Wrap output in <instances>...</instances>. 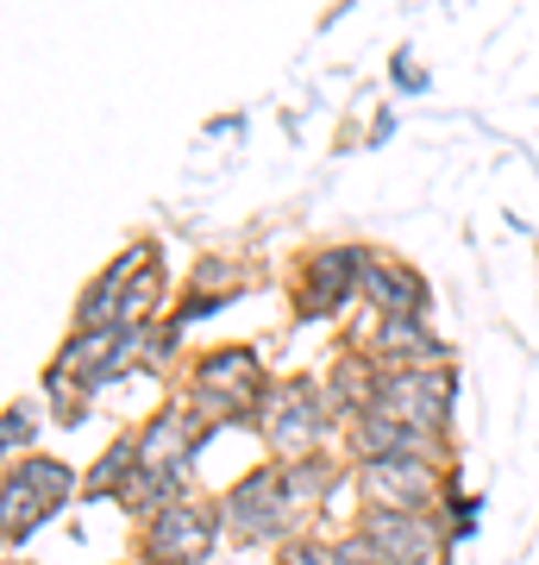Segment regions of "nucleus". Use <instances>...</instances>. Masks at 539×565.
I'll return each instance as SVG.
<instances>
[{
  "label": "nucleus",
  "instance_id": "nucleus-19",
  "mask_svg": "<svg viewBox=\"0 0 539 565\" xmlns=\"http://www.w3.org/2000/svg\"><path fill=\"white\" fill-rule=\"evenodd\" d=\"M333 559H339V565H396L377 541H370V534H364V527H345L339 541H333Z\"/></svg>",
  "mask_w": 539,
  "mask_h": 565
},
{
  "label": "nucleus",
  "instance_id": "nucleus-22",
  "mask_svg": "<svg viewBox=\"0 0 539 565\" xmlns=\"http://www.w3.org/2000/svg\"><path fill=\"white\" fill-rule=\"evenodd\" d=\"M7 565H32V559H20V553H7Z\"/></svg>",
  "mask_w": 539,
  "mask_h": 565
},
{
  "label": "nucleus",
  "instance_id": "nucleus-21",
  "mask_svg": "<svg viewBox=\"0 0 539 565\" xmlns=\"http://www.w3.org/2000/svg\"><path fill=\"white\" fill-rule=\"evenodd\" d=\"M389 76H396V88H408V95H420V88H427V76H420L414 51H396V63H389Z\"/></svg>",
  "mask_w": 539,
  "mask_h": 565
},
{
  "label": "nucleus",
  "instance_id": "nucleus-20",
  "mask_svg": "<svg viewBox=\"0 0 539 565\" xmlns=\"http://www.w3.org/2000/svg\"><path fill=\"white\" fill-rule=\"evenodd\" d=\"M277 565H339V559H333V541H289L277 546Z\"/></svg>",
  "mask_w": 539,
  "mask_h": 565
},
{
  "label": "nucleus",
  "instance_id": "nucleus-13",
  "mask_svg": "<svg viewBox=\"0 0 539 565\" xmlns=\"http://www.w3.org/2000/svg\"><path fill=\"white\" fill-rule=\"evenodd\" d=\"M282 484H289V503H295V515H314V509L345 484V465L326 459V452H308V459H289V465H282Z\"/></svg>",
  "mask_w": 539,
  "mask_h": 565
},
{
  "label": "nucleus",
  "instance_id": "nucleus-1",
  "mask_svg": "<svg viewBox=\"0 0 539 565\" xmlns=\"http://www.w3.org/2000/svg\"><path fill=\"white\" fill-rule=\"evenodd\" d=\"M220 527L239 546H289L295 541V503L282 484V465L263 459L251 471H239L220 497Z\"/></svg>",
  "mask_w": 539,
  "mask_h": 565
},
{
  "label": "nucleus",
  "instance_id": "nucleus-7",
  "mask_svg": "<svg viewBox=\"0 0 539 565\" xmlns=\"http://www.w3.org/2000/svg\"><path fill=\"white\" fill-rule=\"evenodd\" d=\"M364 490V503L377 509H433L452 490L459 465H433V459H370L352 471Z\"/></svg>",
  "mask_w": 539,
  "mask_h": 565
},
{
  "label": "nucleus",
  "instance_id": "nucleus-16",
  "mask_svg": "<svg viewBox=\"0 0 539 565\" xmlns=\"http://www.w3.org/2000/svg\"><path fill=\"white\" fill-rule=\"evenodd\" d=\"M44 403H25V396H13V403L0 408V452H7V465H20L39 452V434L51 415H39Z\"/></svg>",
  "mask_w": 539,
  "mask_h": 565
},
{
  "label": "nucleus",
  "instance_id": "nucleus-12",
  "mask_svg": "<svg viewBox=\"0 0 539 565\" xmlns=\"http://www.w3.org/2000/svg\"><path fill=\"white\" fill-rule=\"evenodd\" d=\"M144 471V452H139V427H126V434H114L107 440V452H100L88 471H82V497L88 503H120L126 484Z\"/></svg>",
  "mask_w": 539,
  "mask_h": 565
},
{
  "label": "nucleus",
  "instance_id": "nucleus-15",
  "mask_svg": "<svg viewBox=\"0 0 539 565\" xmlns=\"http://www.w3.org/2000/svg\"><path fill=\"white\" fill-rule=\"evenodd\" d=\"M25 478V490L39 497L44 509H69L82 497V484H76V465H63V459H51V452H32V459H20L13 465Z\"/></svg>",
  "mask_w": 539,
  "mask_h": 565
},
{
  "label": "nucleus",
  "instance_id": "nucleus-4",
  "mask_svg": "<svg viewBox=\"0 0 539 565\" xmlns=\"http://www.w3.org/2000/svg\"><path fill=\"white\" fill-rule=\"evenodd\" d=\"M452 408H459V371L440 364V371H382L377 403L364 415H389V422L452 434Z\"/></svg>",
  "mask_w": 539,
  "mask_h": 565
},
{
  "label": "nucleus",
  "instance_id": "nucleus-14",
  "mask_svg": "<svg viewBox=\"0 0 539 565\" xmlns=\"http://www.w3.org/2000/svg\"><path fill=\"white\" fill-rule=\"evenodd\" d=\"M51 515H57V509H44L39 497L25 490L20 471L7 465V478H0V527H7V553H25V541H32Z\"/></svg>",
  "mask_w": 539,
  "mask_h": 565
},
{
  "label": "nucleus",
  "instance_id": "nucleus-11",
  "mask_svg": "<svg viewBox=\"0 0 539 565\" xmlns=\"http://www.w3.org/2000/svg\"><path fill=\"white\" fill-rule=\"evenodd\" d=\"M69 377H76L88 396L107 384H120L126 377V327H95V333H82V327H69V340L57 345V359Z\"/></svg>",
  "mask_w": 539,
  "mask_h": 565
},
{
  "label": "nucleus",
  "instance_id": "nucleus-9",
  "mask_svg": "<svg viewBox=\"0 0 539 565\" xmlns=\"http://www.w3.org/2000/svg\"><path fill=\"white\" fill-rule=\"evenodd\" d=\"M352 527H364L396 565H433L445 553V534H440V515H433V509H377V503H364Z\"/></svg>",
  "mask_w": 539,
  "mask_h": 565
},
{
  "label": "nucleus",
  "instance_id": "nucleus-17",
  "mask_svg": "<svg viewBox=\"0 0 539 565\" xmlns=\"http://www.w3.org/2000/svg\"><path fill=\"white\" fill-rule=\"evenodd\" d=\"M88 403H95V396H88L63 364H44V408H51V422H57V427H82V422H88Z\"/></svg>",
  "mask_w": 539,
  "mask_h": 565
},
{
  "label": "nucleus",
  "instance_id": "nucleus-5",
  "mask_svg": "<svg viewBox=\"0 0 539 565\" xmlns=\"http://www.w3.org/2000/svg\"><path fill=\"white\" fill-rule=\"evenodd\" d=\"M220 415H207L195 396L182 403H163L151 422L139 427V452H144V471H163V478H188V465L201 459V446L220 434Z\"/></svg>",
  "mask_w": 539,
  "mask_h": 565
},
{
  "label": "nucleus",
  "instance_id": "nucleus-6",
  "mask_svg": "<svg viewBox=\"0 0 539 565\" xmlns=\"http://www.w3.org/2000/svg\"><path fill=\"white\" fill-rule=\"evenodd\" d=\"M364 264H370V245H320L301 264V321H333L364 296Z\"/></svg>",
  "mask_w": 539,
  "mask_h": 565
},
{
  "label": "nucleus",
  "instance_id": "nucleus-3",
  "mask_svg": "<svg viewBox=\"0 0 539 565\" xmlns=\"http://www.w3.org/2000/svg\"><path fill=\"white\" fill-rule=\"evenodd\" d=\"M220 503H201V497H182V503H170L163 515H151V522L139 527V565H207V553L220 546Z\"/></svg>",
  "mask_w": 539,
  "mask_h": 565
},
{
  "label": "nucleus",
  "instance_id": "nucleus-8",
  "mask_svg": "<svg viewBox=\"0 0 539 565\" xmlns=\"http://www.w3.org/2000/svg\"><path fill=\"white\" fill-rule=\"evenodd\" d=\"M144 270H158V239H132L126 252H114V264L76 296L82 333H95V327H126V289H132Z\"/></svg>",
  "mask_w": 539,
  "mask_h": 565
},
{
  "label": "nucleus",
  "instance_id": "nucleus-2",
  "mask_svg": "<svg viewBox=\"0 0 539 565\" xmlns=\"http://www.w3.org/2000/svg\"><path fill=\"white\" fill-rule=\"evenodd\" d=\"M333 422H339V408H333V396H326L320 377H282V384H270V396H263L258 434H263V446L289 465V459H308V452H326Z\"/></svg>",
  "mask_w": 539,
  "mask_h": 565
},
{
  "label": "nucleus",
  "instance_id": "nucleus-10",
  "mask_svg": "<svg viewBox=\"0 0 539 565\" xmlns=\"http://www.w3.org/2000/svg\"><path fill=\"white\" fill-rule=\"evenodd\" d=\"M364 302H370L377 321H427L433 289H427V277H420L414 264L370 252V264H364Z\"/></svg>",
  "mask_w": 539,
  "mask_h": 565
},
{
  "label": "nucleus",
  "instance_id": "nucleus-18",
  "mask_svg": "<svg viewBox=\"0 0 539 565\" xmlns=\"http://www.w3.org/2000/svg\"><path fill=\"white\" fill-rule=\"evenodd\" d=\"M433 515H440V534H445V553L452 546H464L471 534H477V515H483V497H459V478H452V490H445L440 503H433Z\"/></svg>",
  "mask_w": 539,
  "mask_h": 565
}]
</instances>
